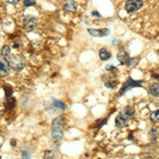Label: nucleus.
<instances>
[{
	"mask_svg": "<svg viewBox=\"0 0 159 159\" xmlns=\"http://www.w3.org/2000/svg\"><path fill=\"white\" fill-rule=\"evenodd\" d=\"M135 115V108L133 106H125L121 111L118 114L115 120V124L117 127L122 129L127 124V122L129 121V119H132Z\"/></svg>",
	"mask_w": 159,
	"mask_h": 159,
	"instance_id": "1",
	"label": "nucleus"
},
{
	"mask_svg": "<svg viewBox=\"0 0 159 159\" xmlns=\"http://www.w3.org/2000/svg\"><path fill=\"white\" fill-rule=\"evenodd\" d=\"M51 135L55 141H60L64 136V117L58 116L52 121Z\"/></svg>",
	"mask_w": 159,
	"mask_h": 159,
	"instance_id": "2",
	"label": "nucleus"
},
{
	"mask_svg": "<svg viewBox=\"0 0 159 159\" xmlns=\"http://www.w3.org/2000/svg\"><path fill=\"white\" fill-rule=\"evenodd\" d=\"M7 63H9V66L14 70H22L25 66V61L22 56H20L18 54H13L10 55L7 57Z\"/></svg>",
	"mask_w": 159,
	"mask_h": 159,
	"instance_id": "3",
	"label": "nucleus"
},
{
	"mask_svg": "<svg viewBox=\"0 0 159 159\" xmlns=\"http://www.w3.org/2000/svg\"><path fill=\"white\" fill-rule=\"evenodd\" d=\"M117 58L119 60L120 63L122 65H126L130 67V66H134L135 64H137V61H139V57L138 58H130L129 57V54L126 50H121L117 55Z\"/></svg>",
	"mask_w": 159,
	"mask_h": 159,
	"instance_id": "4",
	"label": "nucleus"
},
{
	"mask_svg": "<svg viewBox=\"0 0 159 159\" xmlns=\"http://www.w3.org/2000/svg\"><path fill=\"white\" fill-rule=\"evenodd\" d=\"M142 84H143V80H140V81H135V80H133L132 78H129V79H127V81L123 84L121 90H120V92L118 93V97L124 94L125 92H126L127 90H129V89L135 88V87H140Z\"/></svg>",
	"mask_w": 159,
	"mask_h": 159,
	"instance_id": "5",
	"label": "nucleus"
},
{
	"mask_svg": "<svg viewBox=\"0 0 159 159\" xmlns=\"http://www.w3.org/2000/svg\"><path fill=\"white\" fill-rule=\"evenodd\" d=\"M143 7V1L142 0H127L125 3V11L129 14L135 13L136 11L140 10Z\"/></svg>",
	"mask_w": 159,
	"mask_h": 159,
	"instance_id": "6",
	"label": "nucleus"
},
{
	"mask_svg": "<svg viewBox=\"0 0 159 159\" xmlns=\"http://www.w3.org/2000/svg\"><path fill=\"white\" fill-rule=\"evenodd\" d=\"M37 25V18L34 16H25L24 18V29L27 32H31Z\"/></svg>",
	"mask_w": 159,
	"mask_h": 159,
	"instance_id": "7",
	"label": "nucleus"
},
{
	"mask_svg": "<svg viewBox=\"0 0 159 159\" xmlns=\"http://www.w3.org/2000/svg\"><path fill=\"white\" fill-rule=\"evenodd\" d=\"M10 73V66L7 60L0 54V76H7Z\"/></svg>",
	"mask_w": 159,
	"mask_h": 159,
	"instance_id": "8",
	"label": "nucleus"
},
{
	"mask_svg": "<svg viewBox=\"0 0 159 159\" xmlns=\"http://www.w3.org/2000/svg\"><path fill=\"white\" fill-rule=\"evenodd\" d=\"M102 80H103L105 86L109 89H114L118 84L116 76H112L111 74H110V75H103L102 76Z\"/></svg>",
	"mask_w": 159,
	"mask_h": 159,
	"instance_id": "9",
	"label": "nucleus"
},
{
	"mask_svg": "<svg viewBox=\"0 0 159 159\" xmlns=\"http://www.w3.org/2000/svg\"><path fill=\"white\" fill-rule=\"evenodd\" d=\"M88 33L93 37H105L109 34L108 29H91L89 28Z\"/></svg>",
	"mask_w": 159,
	"mask_h": 159,
	"instance_id": "10",
	"label": "nucleus"
},
{
	"mask_svg": "<svg viewBox=\"0 0 159 159\" xmlns=\"http://www.w3.org/2000/svg\"><path fill=\"white\" fill-rule=\"evenodd\" d=\"M63 9L68 12H75L76 10H78V4L75 3L74 0H67V1L64 3Z\"/></svg>",
	"mask_w": 159,
	"mask_h": 159,
	"instance_id": "11",
	"label": "nucleus"
},
{
	"mask_svg": "<svg viewBox=\"0 0 159 159\" xmlns=\"http://www.w3.org/2000/svg\"><path fill=\"white\" fill-rule=\"evenodd\" d=\"M148 92L152 94L153 97L159 98V84L158 83H152L148 85Z\"/></svg>",
	"mask_w": 159,
	"mask_h": 159,
	"instance_id": "12",
	"label": "nucleus"
},
{
	"mask_svg": "<svg viewBox=\"0 0 159 159\" xmlns=\"http://www.w3.org/2000/svg\"><path fill=\"white\" fill-rule=\"evenodd\" d=\"M99 56L102 61H108L109 58L111 57V54H110V52L107 51V49L102 48V49H100V51H99Z\"/></svg>",
	"mask_w": 159,
	"mask_h": 159,
	"instance_id": "13",
	"label": "nucleus"
},
{
	"mask_svg": "<svg viewBox=\"0 0 159 159\" xmlns=\"http://www.w3.org/2000/svg\"><path fill=\"white\" fill-rule=\"evenodd\" d=\"M150 120H151V122L154 123V124H156V123H159V109L154 110V111L151 112Z\"/></svg>",
	"mask_w": 159,
	"mask_h": 159,
	"instance_id": "14",
	"label": "nucleus"
},
{
	"mask_svg": "<svg viewBox=\"0 0 159 159\" xmlns=\"http://www.w3.org/2000/svg\"><path fill=\"white\" fill-rule=\"evenodd\" d=\"M15 106V99L13 98V97H11V98L7 99V102H6V108L7 109H12L14 108Z\"/></svg>",
	"mask_w": 159,
	"mask_h": 159,
	"instance_id": "15",
	"label": "nucleus"
},
{
	"mask_svg": "<svg viewBox=\"0 0 159 159\" xmlns=\"http://www.w3.org/2000/svg\"><path fill=\"white\" fill-rule=\"evenodd\" d=\"M10 52H11V49H10V47L7 45H4L3 46V48H2V50H1V55L2 56H4V57L7 60V57H9L10 55Z\"/></svg>",
	"mask_w": 159,
	"mask_h": 159,
	"instance_id": "16",
	"label": "nucleus"
},
{
	"mask_svg": "<svg viewBox=\"0 0 159 159\" xmlns=\"http://www.w3.org/2000/svg\"><path fill=\"white\" fill-rule=\"evenodd\" d=\"M53 105L56 107V108H58V109H61V110H65L66 109V105L64 102H61V101H57V100H55L54 102H53Z\"/></svg>",
	"mask_w": 159,
	"mask_h": 159,
	"instance_id": "17",
	"label": "nucleus"
},
{
	"mask_svg": "<svg viewBox=\"0 0 159 159\" xmlns=\"http://www.w3.org/2000/svg\"><path fill=\"white\" fill-rule=\"evenodd\" d=\"M45 159H54V152L53 151H46Z\"/></svg>",
	"mask_w": 159,
	"mask_h": 159,
	"instance_id": "18",
	"label": "nucleus"
},
{
	"mask_svg": "<svg viewBox=\"0 0 159 159\" xmlns=\"http://www.w3.org/2000/svg\"><path fill=\"white\" fill-rule=\"evenodd\" d=\"M24 4L25 7H32L35 4V1L34 0H25L24 1Z\"/></svg>",
	"mask_w": 159,
	"mask_h": 159,
	"instance_id": "19",
	"label": "nucleus"
},
{
	"mask_svg": "<svg viewBox=\"0 0 159 159\" xmlns=\"http://www.w3.org/2000/svg\"><path fill=\"white\" fill-rule=\"evenodd\" d=\"M106 70H108L110 73L116 74V73H117V71H118V69H117L116 67H114V66H107V67H106Z\"/></svg>",
	"mask_w": 159,
	"mask_h": 159,
	"instance_id": "20",
	"label": "nucleus"
},
{
	"mask_svg": "<svg viewBox=\"0 0 159 159\" xmlns=\"http://www.w3.org/2000/svg\"><path fill=\"white\" fill-rule=\"evenodd\" d=\"M98 123H97L96 125H94V126L96 127H100L101 126V125H103V124H105V122H106V119H103V120H98V121H97Z\"/></svg>",
	"mask_w": 159,
	"mask_h": 159,
	"instance_id": "21",
	"label": "nucleus"
},
{
	"mask_svg": "<svg viewBox=\"0 0 159 159\" xmlns=\"http://www.w3.org/2000/svg\"><path fill=\"white\" fill-rule=\"evenodd\" d=\"M22 159H30V154L28 152H22Z\"/></svg>",
	"mask_w": 159,
	"mask_h": 159,
	"instance_id": "22",
	"label": "nucleus"
},
{
	"mask_svg": "<svg viewBox=\"0 0 159 159\" xmlns=\"http://www.w3.org/2000/svg\"><path fill=\"white\" fill-rule=\"evenodd\" d=\"M4 1H7V3H11V4H17L19 2V0H4Z\"/></svg>",
	"mask_w": 159,
	"mask_h": 159,
	"instance_id": "23",
	"label": "nucleus"
},
{
	"mask_svg": "<svg viewBox=\"0 0 159 159\" xmlns=\"http://www.w3.org/2000/svg\"><path fill=\"white\" fill-rule=\"evenodd\" d=\"M91 15H92V16H96V17H101V15H100L97 11H93V12H92V13H91Z\"/></svg>",
	"mask_w": 159,
	"mask_h": 159,
	"instance_id": "24",
	"label": "nucleus"
},
{
	"mask_svg": "<svg viewBox=\"0 0 159 159\" xmlns=\"http://www.w3.org/2000/svg\"><path fill=\"white\" fill-rule=\"evenodd\" d=\"M129 159H133V158H129Z\"/></svg>",
	"mask_w": 159,
	"mask_h": 159,
	"instance_id": "25",
	"label": "nucleus"
}]
</instances>
